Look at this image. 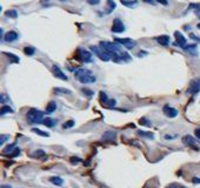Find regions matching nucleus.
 I'll use <instances>...</instances> for the list:
<instances>
[{
  "label": "nucleus",
  "mask_w": 200,
  "mask_h": 188,
  "mask_svg": "<svg viewBox=\"0 0 200 188\" xmlns=\"http://www.w3.org/2000/svg\"><path fill=\"white\" fill-rule=\"evenodd\" d=\"M165 138H166V139H173L174 136H172V135H166V136H165Z\"/></svg>",
  "instance_id": "45"
},
{
  "label": "nucleus",
  "mask_w": 200,
  "mask_h": 188,
  "mask_svg": "<svg viewBox=\"0 0 200 188\" xmlns=\"http://www.w3.org/2000/svg\"><path fill=\"white\" fill-rule=\"evenodd\" d=\"M116 136H117L116 132L108 131V132H106V133L102 135V139H104V140H107V141H114V140H116Z\"/></svg>",
  "instance_id": "14"
},
{
  "label": "nucleus",
  "mask_w": 200,
  "mask_h": 188,
  "mask_svg": "<svg viewBox=\"0 0 200 188\" xmlns=\"http://www.w3.org/2000/svg\"><path fill=\"white\" fill-rule=\"evenodd\" d=\"M43 123H44L46 127L51 128V127H54V126L57 125V120H54V119H51V118H46V119H44Z\"/></svg>",
  "instance_id": "19"
},
{
  "label": "nucleus",
  "mask_w": 200,
  "mask_h": 188,
  "mask_svg": "<svg viewBox=\"0 0 200 188\" xmlns=\"http://www.w3.org/2000/svg\"><path fill=\"white\" fill-rule=\"evenodd\" d=\"M138 135L148 138V139H154V134L152 132H144V131H138Z\"/></svg>",
  "instance_id": "21"
},
{
  "label": "nucleus",
  "mask_w": 200,
  "mask_h": 188,
  "mask_svg": "<svg viewBox=\"0 0 200 188\" xmlns=\"http://www.w3.org/2000/svg\"><path fill=\"white\" fill-rule=\"evenodd\" d=\"M24 52H25L26 55H30V57H32V55L35 53V48H34V47H32V46H27V47H25V48H24Z\"/></svg>",
  "instance_id": "22"
},
{
  "label": "nucleus",
  "mask_w": 200,
  "mask_h": 188,
  "mask_svg": "<svg viewBox=\"0 0 200 188\" xmlns=\"http://www.w3.org/2000/svg\"><path fill=\"white\" fill-rule=\"evenodd\" d=\"M99 2H100V1H98V0H97V1H88V4H90V5H98Z\"/></svg>",
  "instance_id": "42"
},
{
  "label": "nucleus",
  "mask_w": 200,
  "mask_h": 188,
  "mask_svg": "<svg viewBox=\"0 0 200 188\" xmlns=\"http://www.w3.org/2000/svg\"><path fill=\"white\" fill-rule=\"evenodd\" d=\"M90 50H91V51H92V52L94 53V54H95L98 58H99L100 60L109 61L111 59H112V58H111V57H109L107 53L105 52V51H104V50H102L100 46H91V47H90Z\"/></svg>",
  "instance_id": "4"
},
{
  "label": "nucleus",
  "mask_w": 200,
  "mask_h": 188,
  "mask_svg": "<svg viewBox=\"0 0 200 188\" xmlns=\"http://www.w3.org/2000/svg\"><path fill=\"white\" fill-rule=\"evenodd\" d=\"M108 101H109V99H108V97L106 95V93H105V92H100V102L104 106H107Z\"/></svg>",
  "instance_id": "20"
},
{
  "label": "nucleus",
  "mask_w": 200,
  "mask_h": 188,
  "mask_svg": "<svg viewBox=\"0 0 200 188\" xmlns=\"http://www.w3.org/2000/svg\"><path fill=\"white\" fill-rule=\"evenodd\" d=\"M32 132L35 133V134H38V135H40V136H45V138L50 136V134H48L47 132H44V131H41V129H39V128H32Z\"/></svg>",
  "instance_id": "23"
},
{
  "label": "nucleus",
  "mask_w": 200,
  "mask_h": 188,
  "mask_svg": "<svg viewBox=\"0 0 200 188\" xmlns=\"http://www.w3.org/2000/svg\"><path fill=\"white\" fill-rule=\"evenodd\" d=\"M71 164H73V165H76V164H79V162H81V159L80 158H76V157H73V158H71Z\"/></svg>",
  "instance_id": "35"
},
{
  "label": "nucleus",
  "mask_w": 200,
  "mask_h": 188,
  "mask_svg": "<svg viewBox=\"0 0 200 188\" xmlns=\"http://www.w3.org/2000/svg\"><path fill=\"white\" fill-rule=\"evenodd\" d=\"M183 142L186 145V146H190V147H193L195 150H199L200 148L199 147H197L195 146V140H194V138L191 135H185L183 136Z\"/></svg>",
  "instance_id": "11"
},
{
  "label": "nucleus",
  "mask_w": 200,
  "mask_h": 188,
  "mask_svg": "<svg viewBox=\"0 0 200 188\" xmlns=\"http://www.w3.org/2000/svg\"><path fill=\"white\" fill-rule=\"evenodd\" d=\"M76 59L78 61H80V62H86L87 64V62H92L93 61V55L90 51L79 47L77 50V52H76Z\"/></svg>",
  "instance_id": "3"
},
{
  "label": "nucleus",
  "mask_w": 200,
  "mask_h": 188,
  "mask_svg": "<svg viewBox=\"0 0 200 188\" xmlns=\"http://www.w3.org/2000/svg\"><path fill=\"white\" fill-rule=\"evenodd\" d=\"M1 188H12V187H11L9 185H2V186H1Z\"/></svg>",
  "instance_id": "44"
},
{
  "label": "nucleus",
  "mask_w": 200,
  "mask_h": 188,
  "mask_svg": "<svg viewBox=\"0 0 200 188\" xmlns=\"http://www.w3.org/2000/svg\"><path fill=\"white\" fill-rule=\"evenodd\" d=\"M117 7V4L114 1H112V0H108L107 1V6H106V9H105V13L106 14H111Z\"/></svg>",
  "instance_id": "15"
},
{
  "label": "nucleus",
  "mask_w": 200,
  "mask_h": 188,
  "mask_svg": "<svg viewBox=\"0 0 200 188\" xmlns=\"http://www.w3.org/2000/svg\"><path fill=\"white\" fill-rule=\"evenodd\" d=\"M6 55L8 57V59L11 60V62H19V58L17 57L16 54H13V53H5Z\"/></svg>",
  "instance_id": "28"
},
{
  "label": "nucleus",
  "mask_w": 200,
  "mask_h": 188,
  "mask_svg": "<svg viewBox=\"0 0 200 188\" xmlns=\"http://www.w3.org/2000/svg\"><path fill=\"white\" fill-rule=\"evenodd\" d=\"M195 7H197V9H195V14H197V17L200 19V6L195 5Z\"/></svg>",
  "instance_id": "39"
},
{
  "label": "nucleus",
  "mask_w": 200,
  "mask_h": 188,
  "mask_svg": "<svg viewBox=\"0 0 200 188\" xmlns=\"http://www.w3.org/2000/svg\"><path fill=\"white\" fill-rule=\"evenodd\" d=\"M53 92L55 93V94H71V90H66V88H60V87L54 88Z\"/></svg>",
  "instance_id": "24"
},
{
  "label": "nucleus",
  "mask_w": 200,
  "mask_h": 188,
  "mask_svg": "<svg viewBox=\"0 0 200 188\" xmlns=\"http://www.w3.org/2000/svg\"><path fill=\"white\" fill-rule=\"evenodd\" d=\"M19 154H20V148H18V147H17L16 149H14V152H13V153L9 155V158H16V157H18Z\"/></svg>",
  "instance_id": "34"
},
{
  "label": "nucleus",
  "mask_w": 200,
  "mask_h": 188,
  "mask_svg": "<svg viewBox=\"0 0 200 188\" xmlns=\"http://www.w3.org/2000/svg\"><path fill=\"white\" fill-rule=\"evenodd\" d=\"M193 183H200V179L199 178H193Z\"/></svg>",
  "instance_id": "41"
},
{
  "label": "nucleus",
  "mask_w": 200,
  "mask_h": 188,
  "mask_svg": "<svg viewBox=\"0 0 200 188\" xmlns=\"http://www.w3.org/2000/svg\"><path fill=\"white\" fill-rule=\"evenodd\" d=\"M174 37H176V44L174 45L179 46V47H181V48H184L187 46V44H186V38L179 32V31H177V32H174Z\"/></svg>",
  "instance_id": "9"
},
{
  "label": "nucleus",
  "mask_w": 200,
  "mask_h": 188,
  "mask_svg": "<svg viewBox=\"0 0 200 188\" xmlns=\"http://www.w3.org/2000/svg\"><path fill=\"white\" fill-rule=\"evenodd\" d=\"M50 182H52L55 186H62L64 185V180L60 176H52V178H50Z\"/></svg>",
  "instance_id": "18"
},
{
  "label": "nucleus",
  "mask_w": 200,
  "mask_h": 188,
  "mask_svg": "<svg viewBox=\"0 0 200 188\" xmlns=\"http://www.w3.org/2000/svg\"><path fill=\"white\" fill-rule=\"evenodd\" d=\"M46 154H45V152L43 149H38L35 150L33 154H32V157H34V158H41V157H45Z\"/></svg>",
  "instance_id": "29"
},
{
  "label": "nucleus",
  "mask_w": 200,
  "mask_h": 188,
  "mask_svg": "<svg viewBox=\"0 0 200 188\" xmlns=\"http://www.w3.org/2000/svg\"><path fill=\"white\" fill-rule=\"evenodd\" d=\"M121 4H123L124 6H126V7L133 8L138 5V1H135V0L134 1H121Z\"/></svg>",
  "instance_id": "25"
},
{
  "label": "nucleus",
  "mask_w": 200,
  "mask_h": 188,
  "mask_svg": "<svg viewBox=\"0 0 200 188\" xmlns=\"http://www.w3.org/2000/svg\"><path fill=\"white\" fill-rule=\"evenodd\" d=\"M111 30H112L113 33H123V32L126 31V27H125L124 23L119 18H116L113 20V25H112V28Z\"/></svg>",
  "instance_id": "6"
},
{
  "label": "nucleus",
  "mask_w": 200,
  "mask_h": 188,
  "mask_svg": "<svg viewBox=\"0 0 200 188\" xmlns=\"http://www.w3.org/2000/svg\"><path fill=\"white\" fill-rule=\"evenodd\" d=\"M8 139H9V135H8V134H2V135L0 136V145H4Z\"/></svg>",
  "instance_id": "32"
},
{
  "label": "nucleus",
  "mask_w": 200,
  "mask_h": 188,
  "mask_svg": "<svg viewBox=\"0 0 200 188\" xmlns=\"http://www.w3.org/2000/svg\"><path fill=\"white\" fill-rule=\"evenodd\" d=\"M190 37L192 38V39H194V40H200V39H198V38H197V35H194V34H191Z\"/></svg>",
  "instance_id": "43"
},
{
  "label": "nucleus",
  "mask_w": 200,
  "mask_h": 188,
  "mask_svg": "<svg viewBox=\"0 0 200 188\" xmlns=\"http://www.w3.org/2000/svg\"><path fill=\"white\" fill-rule=\"evenodd\" d=\"M76 125V121L74 120H69V121H67V122H65L64 125H62V128H71V127H73Z\"/></svg>",
  "instance_id": "31"
},
{
  "label": "nucleus",
  "mask_w": 200,
  "mask_h": 188,
  "mask_svg": "<svg viewBox=\"0 0 200 188\" xmlns=\"http://www.w3.org/2000/svg\"><path fill=\"white\" fill-rule=\"evenodd\" d=\"M83 92H84L85 95H87V97H90V98L93 97V94H94V92L91 90H88V88H83Z\"/></svg>",
  "instance_id": "33"
},
{
  "label": "nucleus",
  "mask_w": 200,
  "mask_h": 188,
  "mask_svg": "<svg viewBox=\"0 0 200 188\" xmlns=\"http://www.w3.org/2000/svg\"><path fill=\"white\" fill-rule=\"evenodd\" d=\"M155 40L158 41V44H160L161 46H169V41H171V38L169 35H160V37H157Z\"/></svg>",
  "instance_id": "13"
},
{
  "label": "nucleus",
  "mask_w": 200,
  "mask_h": 188,
  "mask_svg": "<svg viewBox=\"0 0 200 188\" xmlns=\"http://www.w3.org/2000/svg\"><path fill=\"white\" fill-rule=\"evenodd\" d=\"M18 38H19V34L17 33L16 31H9V32H7V33L5 34L4 40H5L6 42H13V41L18 40Z\"/></svg>",
  "instance_id": "12"
},
{
  "label": "nucleus",
  "mask_w": 200,
  "mask_h": 188,
  "mask_svg": "<svg viewBox=\"0 0 200 188\" xmlns=\"http://www.w3.org/2000/svg\"><path fill=\"white\" fill-rule=\"evenodd\" d=\"M181 186L180 185H178V183H172V185H169V186H167L166 188H180Z\"/></svg>",
  "instance_id": "37"
},
{
  "label": "nucleus",
  "mask_w": 200,
  "mask_h": 188,
  "mask_svg": "<svg viewBox=\"0 0 200 188\" xmlns=\"http://www.w3.org/2000/svg\"><path fill=\"white\" fill-rule=\"evenodd\" d=\"M13 108L12 107H9V106H2L1 107V115H5V114H7V113H13Z\"/></svg>",
  "instance_id": "26"
},
{
  "label": "nucleus",
  "mask_w": 200,
  "mask_h": 188,
  "mask_svg": "<svg viewBox=\"0 0 200 188\" xmlns=\"http://www.w3.org/2000/svg\"><path fill=\"white\" fill-rule=\"evenodd\" d=\"M0 101H1L2 104H5V102H7V101H8L7 95H6V94H1V95H0Z\"/></svg>",
  "instance_id": "36"
},
{
  "label": "nucleus",
  "mask_w": 200,
  "mask_h": 188,
  "mask_svg": "<svg viewBox=\"0 0 200 188\" xmlns=\"http://www.w3.org/2000/svg\"><path fill=\"white\" fill-rule=\"evenodd\" d=\"M160 4H162V5H167L169 2H167V1H160Z\"/></svg>",
  "instance_id": "46"
},
{
  "label": "nucleus",
  "mask_w": 200,
  "mask_h": 188,
  "mask_svg": "<svg viewBox=\"0 0 200 188\" xmlns=\"http://www.w3.org/2000/svg\"><path fill=\"white\" fill-rule=\"evenodd\" d=\"M197 27H198V28L200 30V24H198V26H197Z\"/></svg>",
  "instance_id": "47"
},
{
  "label": "nucleus",
  "mask_w": 200,
  "mask_h": 188,
  "mask_svg": "<svg viewBox=\"0 0 200 188\" xmlns=\"http://www.w3.org/2000/svg\"><path fill=\"white\" fill-rule=\"evenodd\" d=\"M44 114L45 112H41L39 109H35V108H31L27 114H26V118L30 123H43L44 121Z\"/></svg>",
  "instance_id": "2"
},
{
  "label": "nucleus",
  "mask_w": 200,
  "mask_h": 188,
  "mask_svg": "<svg viewBox=\"0 0 200 188\" xmlns=\"http://www.w3.org/2000/svg\"><path fill=\"white\" fill-rule=\"evenodd\" d=\"M114 42L124 46V47L127 48V50H133V48L137 46V41H134L133 39H130V38H126V39H119V38H116V39H114Z\"/></svg>",
  "instance_id": "5"
},
{
  "label": "nucleus",
  "mask_w": 200,
  "mask_h": 188,
  "mask_svg": "<svg viewBox=\"0 0 200 188\" xmlns=\"http://www.w3.org/2000/svg\"><path fill=\"white\" fill-rule=\"evenodd\" d=\"M199 90H200V78H195L190 83V87L187 90V93H190V94H197V93H199Z\"/></svg>",
  "instance_id": "7"
},
{
  "label": "nucleus",
  "mask_w": 200,
  "mask_h": 188,
  "mask_svg": "<svg viewBox=\"0 0 200 188\" xmlns=\"http://www.w3.org/2000/svg\"><path fill=\"white\" fill-rule=\"evenodd\" d=\"M5 14L6 17H11V18H13V19H17L18 18V12H17L16 9H8L5 12Z\"/></svg>",
  "instance_id": "27"
},
{
  "label": "nucleus",
  "mask_w": 200,
  "mask_h": 188,
  "mask_svg": "<svg viewBox=\"0 0 200 188\" xmlns=\"http://www.w3.org/2000/svg\"><path fill=\"white\" fill-rule=\"evenodd\" d=\"M194 134L197 136V139H199L200 140V128H197V129L194 131Z\"/></svg>",
  "instance_id": "38"
},
{
  "label": "nucleus",
  "mask_w": 200,
  "mask_h": 188,
  "mask_svg": "<svg viewBox=\"0 0 200 188\" xmlns=\"http://www.w3.org/2000/svg\"><path fill=\"white\" fill-rule=\"evenodd\" d=\"M162 112H164V114L167 116V118H176V116H178V111L174 108V107H171L169 105H165L164 106V108H162Z\"/></svg>",
  "instance_id": "10"
},
{
  "label": "nucleus",
  "mask_w": 200,
  "mask_h": 188,
  "mask_svg": "<svg viewBox=\"0 0 200 188\" xmlns=\"http://www.w3.org/2000/svg\"><path fill=\"white\" fill-rule=\"evenodd\" d=\"M55 109H57V104H55L54 101H50L46 107L45 113H46V114H52L53 112H55Z\"/></svg>",
  "instance_id": "17"
},
{
  "label": "nucleus",
  "mask_w": 200,
  "mask_h": 188,
  "mask_svg": "<svg viewBox=\"0 0 200 188\" xmlns=\"http://www.w3.org/2000/svg\"><path fill=\"white\" fill-rule=\"evenodd\" d=\"M146 54H147V52H145V51H141V52H139V53H138L139 57H145Z\"/></svg>",
  "instance_id": "40"
},
{
  "label": "nucleus",
  "mask_w": 200,
  "mask_h": 188,
  "mask_svg": "<svg viewBox=\"0 0 200 188\" xmlns=\"http://www.w3.org/2000/svg\"><path fill=\"white\" fill-rule=\"evenodd\" d=\"M52 73H53L54 76L58 78V79H61L64 81H67V80H69V76L62 72L58 65H53V66H52Z\"/></svg>",
  "instance_id": "8"
},
{
  "label": "nucleus",
  "mask_w": 200,
  "mask_h": 188,
  "mask_svg": "<svg viewBox=\"0 0 200 188\" xmlns=\"http://www.w3.org/2000/svg\"><path fill=\"white\" fill-rule=\"evenodd\" d=\"M17 147H16V143H12V145H8V146H6V148L2 150V154L4 155H11L13 152H14V149H16Z\"/></svg>",
  "instance_id": "16"
},
{
  "label": "nucleus",
  "mask_w": 200,
  "mask_h": 188,
  "mask_svg": "<svg viewBox=\"0 0 200 188\" xmlns=\"http://www.w3.org/2000/svg\"><path fill=\"white\" fill-rule=\"evenodd\" d=\"M139 123H140L141 126L151 127V122H150V120H148V119H146V118H141V119H140V121H139Z\"/></svg>",
  "instance_id": "30"
},
{
  "label": "nucleus",
  "mask_w": 200,
  "mask_h": 188,
  "mask_svg": "<svg viewBox=\"0 0 200 188\" xmlns=\"http://www.w3.org/2000/svg\"><path fill=\"white\" fill-rule=\"evenodd\" d=\"M76 79L81 83H92L97 81V78L92 74V72L88 68H79L74 72Z\"/></svg>",
  "instance_id": "1"
}]
</instances>
